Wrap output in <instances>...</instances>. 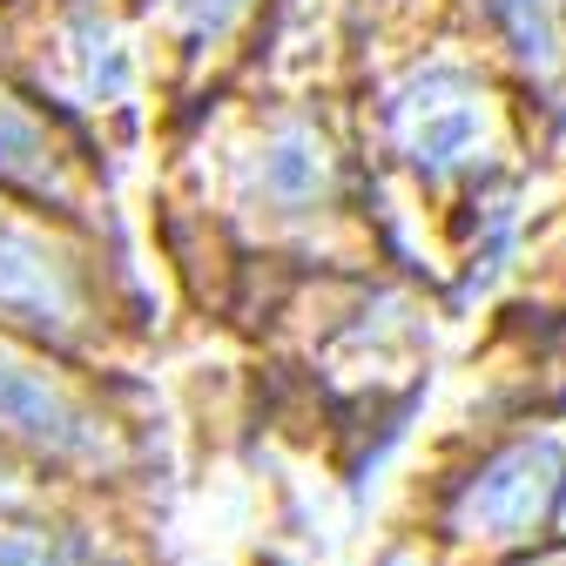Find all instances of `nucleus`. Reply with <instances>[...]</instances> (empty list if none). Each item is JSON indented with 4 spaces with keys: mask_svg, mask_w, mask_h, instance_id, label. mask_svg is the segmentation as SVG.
<instances>
[{
    "mask_svg": "<svg viewBox=\"0 0 566 566\" xmlns=\"http://www.w3.org/2000/svg\"><path fill=\"white\" fill-rule=\"evenodd\" d=\"M149 243L176 304L243 337L311 276L411 270L331 75L270 61L149 142Z\"/></svg>",
    "mask_w": 566,
    "mask_h": 566,
    "instance_id": "1",
    "label": "nucleus"
},
{
    "mask_svg": "<svg viewBox=\"0 0 566 566\" xmlns=\"http://www.w3.org/2000/svg\"><path fill=\"white\" fill-rule=\"evenodd\" d=\"M324 75L391 217L432 243V270H465L485 217L520 182L533 95L492 61L446 0H344Z\"/></svg>",
    "mask_w": 566,
    "mask_h": 566,
    "instance_id": "2",
    "label": "nucleus"
},
{
    "mask_svg": "<svg viewBox=\"0 0 566 566\" xmlns=\"http://www.w3.org/2000/svg\"><path fill=\"white\" fill-rule=\"evenodd\" d=\"M0 331L88 371L135 378L163 324L122 237H95L0 196Z\"/></svg>",
    "mask_w": 566,
    "mask_h": 566,
    "instance_id": "3",
    "label": "nucleus"
},
{
    "mask_svg": "<svg viewBox=\"0 0 566 566\" xmlns=\"http://www.w3.org/2000/svg\"><path fill=\"white\" fill-rule=\"evenodd\" d=\"M0 67L122 169L149 156V0H21L0 14Z\"/></svg>",
    "mask_w": 566,
    "mask_h": 566,
    "instance_id": "4",
    "label": "nucleus"
},
{
    "mask_svg": "<svg viewBox=\"0 0 566 566\" xmlns=\"http://www.w3.org/2000/svg\"><path fill=\"white\" fill-rule=\"evenodd\" d=\"M135 378L88 371L75 358L0 331V432L54 465L67 485L102 492L135 465Z\"/></svg>",
    "mask_w": 566,
    "mask_h": 566,
    "instance_id": "5",
    "label": "nucleus"
},
{
    "mask_svg": "<svg viewBox=\"0 0 566 566\" xmlns=\"http://www.w3.org/2000/svg\"><path fill=\"white\" fill-rule=\"evenodd\" d=\"M439 539L492 559L539 553L566 526V432L520 424L439 479Z\"/></svg>",
    "mask_w": 566,
    "mask_h": 566,
    "instance_id": "6",
    "label": "nucleus"
},
{
    "mask_svg": "<svg viewBox=\"0 0 566 566\" xmlns=\"http://www.w3.org/2000/svg\"><path fill=\"white\" fill-rule=\"evenodd\" d=\"M283 14H291V0H149V142L230 95L237 82H250L276 48Z\"/></svg>",
    "mask_w": 566,
    "mask_h": 566,
    "instance_id": "7",
    "label": "nucleus"
},
{
    "mask_svg": "<svg viewBox=\"0 0 566 566\" xmlns=\"http://www.w3.org/2000/svg\"><path fill=\"white\" fill-rule=\"evenodd\" d=\"M122 169L95 142L54 115L41 95H28L0 67V196L28 209H48L61 223H82L95 237H122Z\"/></svg>",
    "mask_w": 566,
    "mask_h": 566,
    "instance_id": "8",
    "label": "nucleus"
},
{
    "mask_svg": "<svg viewBox=\"0 0 566 566\" xmlns=\"http://www.w3.org/2000/svg\"><path fill=\"white\" fill-rule=\"evenodd\" d=\"M0 566H115V559L95 520L41 513V520H0Z\"/></svg>",
    "mask_w": 566,
    "mask_h": 566,
    "instance_id": "9",
    "label": "nucleus"
},
{
    "mask_svg": "<svg viewBox=\"0 0 566 566\" xmlns=\"http://www.w3.org/2000/svg\"><path fill=\"white\" fill-rule=\"evenodd\" d=\"M75 492L54 465H41L28 446L0 432V520H41V513H75Z\"/></svg>",
    "mask_w": 566,
    "mask_h": 566,
    "instance_id": "10",
    "label": "nucleus"
},
{
    "mask_svg": "<svg viewBox=\"0 0 566 566\" xmlns=\"http://www.w3.org/2000/svg\"><path fill=\"white\" fill-rule=\"evenodd\" d=\"M371 566H432V559H424V553H411V546H385Z\"/></svg>",
    "mask_w": 566,
    "mask_h": 566,
    "instance_id": "11",
    "label": "nucleus"
},
{
    "mask_svg": "<svg viewBox=\"0 0 566 566\" xmlns=\"http://www.w3.org/2000/svg\"><path fill=\"white\" fill-rule=\"evenodd\" d=\"M500 566H566V553H546L539 546V553H520V559H500Z\"/></svg>",
    "mask_w": 566,
    "mask_h": 566,
    "instance_id": "12",
    "label": "nucleus"
},
{
    "mask_svg": "<svg viewBox=\"0 0 566 566\" xmlns=\"http://www.w3.org/2000/svg\"><path fill=\"white\" fill-rule=\"evenodd\" d=\"M8 8H21V0H0V14H8Z\"/></svg>",
    "mask_w": 566,
    "mask_h": 566,
    "instance_id": "13",
    "label": "nucleus"
}]
</instances>
